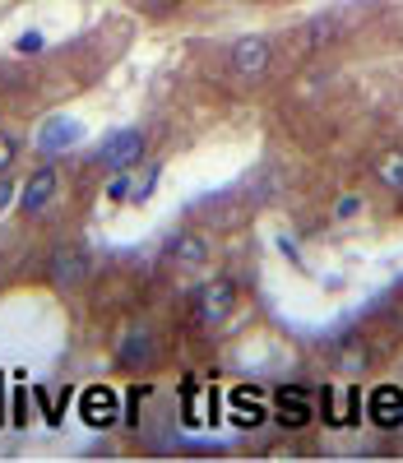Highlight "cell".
<instances>
[{
    "mask_svg": "<svg viewBox=\"0 0 403 463\" xmlns=\"http://www.w3.org/2000/svg\"><path fill=\"white\" fill-rule=\"evenodd\" d=\"M153 357H158V338H153V329H144V325H130V334L116 343V362L126 366V371L153 366Z\"/></svg>",
    "mask_w": 403,
    "mask_h": 463,
    "instance_id": "obj_6",
    "label": "cell"
},
{
    "mask_svg": "<svg viewBox=\"0 0 403 463\" xmlns=\"http://www.w3.org/2000/svg\"><path fill=\"white\" fill-rule=\"evenodd\" d=\"M24 421H28V394L14 390V427H19V431H24Z\"/></svg>",
    "mask_w": 403,
    "mask_h": 463,
    "instance_id": "obj_16",
    "label": "cell"
},
{
    "mask_svg": "<svg viewBox=\"0 0 403 463\" xmlns=\"http://www.w3.org/2000/svg\"><path fill=\"white\" fill-rule=\"evenodd\" d=\"M139 5H144V10H153V14H158V10H168V5H172V0H139Z\"/></svg>",
    "mask_w": 403,
    "mask_h": 463,
    "instance_id": "obj_20",
    "label": "cell"
},
{
    "mask_svg": "<svg viewBox=\"0 0 403 463\" xmlns=\"http://www.w3.org/2000/svg\"><path fill=\"white\" fill-rule=\"evenodd\" d=\"M10 200H14V181H0V213L10 209Z\"/></svg>",
    "mask_w": 403,
    "mask_h": 463,
    "instance_id": "obj_18",
    "label": "cell"
},
{
    "mask_svg": "<svg viewBox=\"0 0 403 463\" xmlns=\"http://www.w3.org/2000/svg\"><path fill=\"white\" fill-rule=\"evenodd\" d=\"M74 139H84V126L74 121V116H47L43 121V130H37V153H65V148H74Z\"/></svg>",
    "mask_w": 403,
    "mask_h": 463,
    "instance_id": "obj_7",
    "label": "cell"
},
{
    "mask_svg": "<svg viewBox=\"0 0 403 463\" xmlns=\"http://www.w3.org/2000/svg\"><path fill=\"white\" fill-rule=\"evenodd\" d=\"M89 269H93V260H89V250H79V246H70V250H56V260H52V283L56 288H65V292H74L79 283L89 279Z\"/></svg>",
    "mask_w": 403,
    "mask_h": 463,
    "instance_id": "obj_8",
    "label": "cell"
},
{
    "mask_svg": "<svg viewBox=\"0 0 403 463\" xmlns=\"http://www.w3.org/2000/svg\"><path fill=\"white\" fill-rule=\"evenodd\" d=\"M367 417H371V427L385 431V436L403 427V390L398 384H376L371 399H367Z\"/></svg>",
    "mask_w": 403,
    "mask_h": 463,
    "instance_id": "obj_4",
    "label": "cell"
},
{
    "mask_svg": "<svg viewBox=\"0 0 403 463\" xmlns=\"http://www.w3.org/2000/svg\"><path fill=\"white\" fill-rule=\"evenodd\" d=\"M98 167H111V172H130L139 158H144V135L139 130H111L102 144H98Z\"/></svg>",
    "mask_w": 403,
    "mask_h": 463,
    "instance_id": "obj_2",
    "label": "cell"
},
{
    "mask_svg": "<svg viewBox=\"0 0 403 463\" xmlns=\"http://www.w3.org/2000/svg\"><path fill=\"white\" fill-rule=\"evenodd\" d=\"M236 311V288L227 279H209V283H199L195 288V301H190V316L195 325H205V329H218L227 325Z\"/></svg>",
    "mask_w": 403,
    "mask_h": 463,
    "instance_id": "obj_1",
    "label": "cell"
},
{
    "mask_svg": "<svg viewBox=\"0 0 403 463\" xmlns=\"http://www.w3.org/2000/svg\"><path fill=\"white\" fill-rule=\"evenodd\" d=\"M273 399H278V421H283V427H293V431H297V427H306L311 412H315V408H311V394H306V390H297V384L278 390Z\"/></svg>",
    "mask_w": 403,
    "mask_h": 463,
    "instance_id": "obj_12",
    "label": "cell"
},
{
    "mask_svg": "<svg viewBox=\"0 0 403 463\" xmlns=\"http://www.w3.org/2000/svg\"><path fill=\"white\" fill-rule=\"evenodd\" d=\"M227 65H232V74H241V80H260V74L273 65V43L269 37H241V43H232V52H227Z\"/></svg>",
    "mask_w": 403,
    "mask_h": 463,
    "instance_id": "obj_3",
    "label": "cell"
},
{
    "mask_svg": "<svg viewBox=\"0 0 403 463\" xmlns=\"http://www.w3.org/2000/svg\"><path fill=\"white\" fill-rule=\"evenodd\" d=\"M56 190H61V181H56V172H52V167L33 172V176H28V185L19 190V213H43V209L56 200Z\"/></svg>",
    "mask_w": 403,
    "mask_h": 463,
    "instance_id": "obj_10",
    "label": "cell"
},
{
    "mask_svg": "<svg viewBox=\"0 0 403 463\" xmlns=\"http://www.w3.org/2000/svg\"><path fill=\"white\" fill-rule=\"evenodd\" d=\"M37 47H43V37H37V33H24L19 37V52H37Z\"/></svg>",
    "mask_w": 403,
    "mask_h": 463,
    "instance_id": "obj_19",
    "label": "cell"
},
{
    "mask_svg": "<svg viewBox=\"0 0 403 463\" xmlns=\"http://www.w3.org/2000/svg\"><path fill=\"white\" fill-rule=\"evenodd\" d=\"M320 412H325L330 427H357L361 394L357 390H320Z\"/></svg>",
    "mask_w": 403,
    "mask_h": 463,
    "instance_id": "obj_9",
    "label": "cell"
},
{
    "mask_svg": "<svg viewBox=\"0 0 403 463\" xmlns=\"http://www.w3.org/2000/svg\"><path fill=\"white\" fill-rule=\"evenodd\" d=\"M376 181L389 190V195H403V148H389L376 158Z\"/></svg>",
    "mask_w": 403,
    "mask_h": 463,
    "instance_id": "obj_14",
    "label": "cell"
},
{
    "mask_svg": "<svg viewBox=\"0 0 403 463\" xmlns=\"http://www.w3.org/2000/svg\"><path fill=\"white\" fill-rule=\"evenodd\" d=\"M168 260L177 269H199L209 260V246H205V237H195V232H177V237L168 241Z\"/></svg>",
    "mask_w": 403,
    "mask_h": 463,
    "instance_id": "obj_13",
    "label": "cell"
},
{
    "mask_svg": "<svg viewBox=\"0 0 403 463\" xmlns=\"http://www.w3.org/2000/svg\"><path fill=\"white\" fill-rule=\"evenodd\" d=\"M227 403H232V427L255 431L260 421L269 417V412H264V394H260V390H251V384H246V390H232V394H227Z\"/></svg>",
    "mask_w": 403,
    "mask_h": 463,
    "instance_id": "obj_11",
    "label": "cell"
},
{
    "mask_svg": "<svg viewBox=\"0 0 403 463\" xmlns=\"http://www.w3.org/2000/svg\"><path fill=\"white\" fill-rule=\"evenodd\" d=\"M79 417H84V427H93V431L116 427V390H107V384H89V390L79 394Z\"/></svg>",
    "mask_w": 403,
    "mask_h": 463,
    "instance_id": "obj_5",
    "label": "cell"
},
{
    "mask_svg": "<svg viewBox=\"0 0 403 463\" xmlns=\"http://www.w3.org/2000/svg\"><path fill=\"white\" fill-rule=\"evenodd\" d=\"M357 209H361V200H357V195H343V200H339V209H334V213H339V218H352V213H357Z\"/></svg>",
    "mask_w": 403,
    "mask_h": 463,
    "instance_id": "obj_17",
    "label": "cell"
},
{
    "mask_svg": "<svg viewBox=\"0 0 403 463\" xmlns=\"http://www.w3.org/2000/svg\"><path fill=\"white\" fill-rule=\"evenodd\" d=\"M14 153H19V144H14L10 135H0V172H5V167L14 163Z\"/></svg>",
    "mask_w": 403,
    "mask_h": 463,
    "instance_id": "obj_15",
    "label": "cell"
}]
</instances>
